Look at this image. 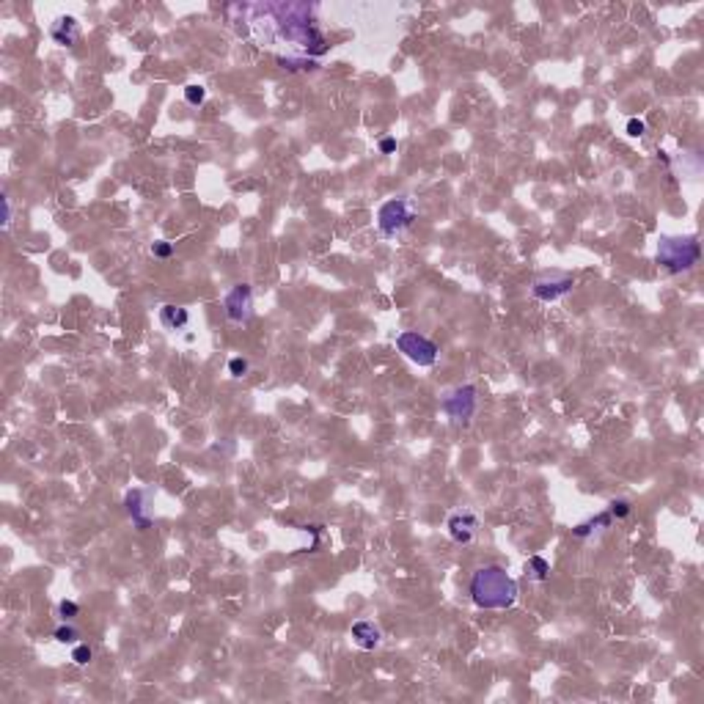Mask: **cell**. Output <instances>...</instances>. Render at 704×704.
I'll use <instances>...</instances> for the list:
<instances>
[{
  "mask_svg": "<svg viewBox=\"0 0 704 704\" xmlns=\"http://www.w3.org/2000/svg\"><path fill=\"white\" fill-rule=\"evenodd\" d=\"M78 614H80V605H78L75 600H61L58 602V617H61L63 622H72Z\"/></svg>",
  "mask_w": 704,
  "mask_h": 704,
  "instance_id": "obj_19",
  "label": "cell"
},
{
  "mask_svg": "<svg viewBox=\"0 0 704 704\" xmlns=\"http://www.w3.org/2000/svg\"><path fill=\"white\" fill-rule=\"evenodd\" d=\"M413 218L415 212L407 198H391L377 212V226H380V231L385 237H396L399 231H405V228L413 223Z\"/></svg>",
  "mask_w": 704,
  "mask_h": 704,
  "instance_id": "obj_4",
  "label": "cell"
},
{
  "mask_svg": "<svg viewBox=\"0 0 704 704\" xmlns=\"http://www.w3.org/2000/svg\"><path fill=\"white\" fill-rule=\"evenodd\" d=\"M228 374H231V377H245V374H248V361L240 358V355L231 358V361H228Z\"/></svg>",
  "mask_w": 704,
  "mask_h": 704,
  "instance_id": "obj_21",
  "label": "cell"
},
{
  "mask_svg": "<svg viewBox=\"0 0 704 704\" xmlns=\"http://www.w3.org/2000/svg\"><path fill=\"white\" fill-rule=\"evenodd\" d=\"M124 506H127V515L132 518V526L135 528H141L146 531L149 526H151V518H149V506H146V493L144 490H129L124 496Z\"/></svg>",
  "mask_w": 704,
  "mask_h": 704,
  "instance_id": "obj_9",
  "label": "cell"
},
{
  "mask_svg": "<svg viewBox=\"0 0 704 704\" xmlns=\"http://www.w3.org/2000/svg\"><path fill=\"white\" fill-rule=\"evenodd\" d=\"M185 100H187V105H193V107H198V105H204V100H207V88L204 85H185Z\"/></svg>",
  "mask_w": 704,
  "mask_h": 704,
  "instance_id": "obj_16",
  "label": "cell"
},
{
  "mask_svg": "<svg viewBox=\"0 0 704 704\" xmlns=\"http://www.w3.org/2000/svg\"><path fill=\"white\" fill-rule=\"evenodd\" d=\"M278 63H281V69H287V72H314V69H319L316 58H294V55H278Z\"/></svg>",
  "mask_w": 704,
  "mask_h": 704,
  "instance_id": "obj_15",
  "label": "cell"
},
{
  "mask_svg": "<svg viewBox=\"0 0 704 704\" xmlns=\"http://www.w3.org/2000/svg\"><path fill=\"white\" fill-rule=\"evenodd\" d=\"M702 259V245L696 237H671L663 234L658 240V265L666 272L677 275V272H688L699 265Z\"/></svg>",
  "mask_w": 704,
  "mask_h": 704,
  "instance_id": "obj_2",
  "label": "cell"
},
{
  "mask_svg": "<svg viewBox=\"0 0 704 704\" xmlns=\"http://www.w3.org/2000/svg\"><path fill=\"white\" fill-rule=\"evenodd\" d=\"M526 578L545 583V580L550 578V564L542 559V556H531V559L526 561Z\"/></svg>",
  "mask_w": 704,
  "mask_h": 704,
  "instance_id": "obj_14",
  "label": "cell"
},
{
  "mask_svg": "<svg viewBox=\"0 0 704 704\" xmlns=\"http://www.w3.org/2000/svg\"><path fill=\"white\" fill-rule=\"evenodd\" d=\"M396 347L399 352L413 361L415 366H435L437 361V344L432 338H427L424 333L418 331H405L396 336Z\"/></svg>",
  "mask_w": 704,
  "mask_h": 704,
  "instance_id": "obj_3",
  "label": "cell"
},
{
  "mask_svg": "<svg viewBox=\"0 0 704 704\" xmlns=\"http://www.w3.org/2000/svg\"><path fill=\"white\" fill-rule=\"evenodd\" d=\"M572 287H575V278L570 272L553 270V272L539 275L537 281H534V287H531V294L537 297L539 303H556L567 292H572Z\"/></svg>",
  "mask_w": 704,
  "mask_h": 704,
  "instance_id": "obj_6",
  "label": "cell"
},
{
  "mask_svg": "<svg viewBox=\"0 0 704 704\" xmlns=\"http://www.w3.org/2000/svg\"><path fill=\"white\" fill-rule=\"evenodd\" d=\"M94 658V652H91V646L88 644H78L75 649H72V661L78 663V666H88Z\"/></svg>",
  "mask_w": 704,
  "mask_h": 704,
  "instance_id": "obj_20",
  "label": "cell"
},
{
  "mask_svg": "<svg viewBox=\"0 0 704 704\" xmlns=\"http://www.w3.org/2000/svg\"><path fill=\"white\" fill-rule=\"evenodd\" d=\"M223 311H226L228 322H234V325L250 322V316H253V289L248 284H237V287H231L226 292Z\"/></svg>",
  "mask_w": 704,
  "mask_h": 704,
  "instance_id": "obj_7",
  "label": "cell"
},
{
  "mask_svg": "<svg viewBox=\"0 0 704 704\" xmlns=\"http://www.w3.org/2000/svg\"><path fill=\"white\" fill-rule=\"evenodd\" d=\"M644 132H646V124H644L641 119H630V122H627V135H630V138H641Z\"/></svg>",
  "mask_w": 704,
  "mask_h": 704,
  "instance_id": "obj_23",
  "label": "cell"
},
{
  "mask_svg": "<svg viewBox=\"0 0 704 704\" xmlns=\"http://www.w3.org/2000/svg\"><path fill=\"white\" fill-rule=\"evenodd\" d=\"M352 639L361 649H377L380 641H383V633H380V627L374 622L361 619L352 624Z\"/></svg>",
  "mask_w": 704,
  "mask_h": 704,
  "instance_id": "obj_11",
  "label": "cell"
},
{
  "mask_svg": "<svg viewBox=\"0 0 704 704\" xmlns=\"http://www.w3.org/2000/svg\"><path fill=\"white\" fill-rule=\"evenodd\" d=\"M446 528H449V537L454 539L457 545H468V542L474 539V534H476L479 518L471 512V509H459L454 515H449Z\"/></svg>",
  "mask_w": 704,
  "mask_h": 704,
  "instance_id": "obj_8",
  "label": "cell"
},
{
  "mask_svg": "<svg viewBox=\"0 0 704 704\" xmlns=\"http://www.w3.org/2000/svg\"><path fill=\"white\" fill-rule=\"evenodd\" d=\"M380 151H383V154H394L396 138H383V141H380Z\"/></svg>",
  "mask_w": 704,
  "mask_h": 704,
  "instance_id": "obj_25",
  "label": "cell"
},
{
  "mask_svg": "<svg viewBox=\"0 0 704 704\" xmlns=\"http://www.w3.org/2000/svg\"><path fill=\"white\" fill-rule=\"evenodd\" d=\"M50 36H53V42L61 44V47H75L78 39H80V25L75 17H58V20L53 22V28H50Z\"/></svg>",
  "mask_w": 704,
  "mask_h": 704,
  "instance_id": "obj_10",
  "label": "cell"
},
{
  "mask_svg": "<svg viewBox=\"0 0 704 704\" xmlns=\"http://www.w3.org/2000/svg\"><path fill=\"white\" fill-rule=\"evenodd\" d=\"M151 253H154L157 259H168V256H174V242L160 240V242H154V245H151Z\"/></svg>",
  "mask_w": 704,
  "mask_h": 704,
  "instance_id": "obj_22",
  "label": "cell"
},
{
  "mask_svg": "<svg viewBox=\"0 0 704 704\" xmlns=\"http://www.w3.org/2000/svg\"><path fill=\"white\" fill-rule=\"evenodd\" d=\"M11 226V201L9 196H3V228Z\"/></svg>",
  "mask_w": 704,
  "mask_h": 704,
  "instance_id": "obj_24",
  "label": "cell"
},
{
  "mask_svg": "<svg viewBox=\"0 0 704 704\" xmlns=\"http://www.w3.org/2000/svg\"><path fill=\"white\" fill-rule=\"evenodd\" d=\"M518 580L512 578L503 567L490 564V567H481L474 572L471 578V600L476 608L484 611H503V608H512L518 602Z\"/></svg>",
  "mask_w": 704,
  "mask_h": 704,
  "instance_id": "obj_1",
  "label": "cell"
},
{
  "mask_svg": "<svg viewBox=\"0 0 704 704\" xmlns=\"http://www.w3.org/2000/svg\"><path fill=\"white\" fill-rule=\"evenodd\" d=\"M611 523H614V518H611L608 512H600V515H594L592 520H586V523L575 526V528H572V537L589 539V537H594V534H600V531H605Z\"/></svg>",
  "mask_w": 704,
  "mask_h": 704,
  "instance_id": "obj_13",
  "label": "cell"
},
{
  "mask_svg": "<svg viewBox=\"0 0 704 704\" xmlns=\"http://www.w3.org/2000/svg\"><path fill=\"white\" fill-rule=\"evenodd\" d=\"M479 407V391L476 385H457L454 391H449L446 399H443V413L449 415L452 421H462V424H468L474 413H476Z\"/></svg>",
  "mask_w": 704,
  "mask_h": 704,
  "instance_id": "obj_5",
  "label": "cell"
},
{
  "mask_svg": "<svg viewBox=\"0 0 704 704\" xmlns=\"http://www.w3.org/2000/svg\"><path fill=\"white\" fill-rule=\"evenodd\" d=\"M630 512H633V506H630V501H624V498H619V501H611V506H608V515H611L614 520H624Z\"/></svg>",
  "mask_w": 704,
  "mask_h": 704,
  "instance_id": "obj_18",
  "label": "cell"
},
{
  "mask_svg": "<svg viewBox=\"0 0 704 704\" xmlns=\"http://www.w3.org/2000/svg\"><path fill=\"white\" fill-rule=\"evenodd\" d=\"M160 322H163V328H168V331H182V328H187V322H190V314H187V309L166 303L160 309Z\"/></svg>",
  "mask_w": 704,
  "mask_h": 704,
  "instance_id": "obj_12",
  "label": "cell"
},
{
  "mask_svg": "<svg viewBox=\"0 0 704 704\" xmlns=\"http://www.w3.org/2000/svg\"><path fill=\"white\" fill-rule=\"evenodd\" d=\"M78 639H80V630H78L75 624H69V622L61 624V627L55 630V641L58 644H75Z\"/></svg>",
  "mask_w": 704,
  "mask_h": 704,
  "instance_id": "obj_17",
  "label": "cell"
}]
</instances>
